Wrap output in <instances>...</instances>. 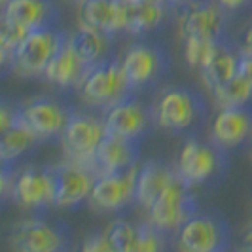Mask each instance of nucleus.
<instances>
[{
  "label": "nucleus",
  "instance_id": "nucleus-1",
  "mask_svg": "<svg viewBox=\"0 0 252 252\" xmlns=\"http://www.w3.org/2000/svg\"><path fill=\"white\" fill-rule=\"evenodd\" d=\"M78 97L91 108L106 110L124 97L131 95V89L127 86L126 74L122 68V61L108 59L104 63L89 66L88 72L78 84Z\"/></svg>",
  "mask_w": 252,
  "mask_h": 252
},
{
  "label": "nucleus",
  "instance_id": "nucleus-2",
  "mask_svg": "<svg viewBox=\"0 0 252 252\" xmlns=\"http://www.w3.org/2000/svg\"><path fill=\"white\" fill-rule=\"evenodd\" d=\"M197 213V203L191 186L178 177L167 186L158 201L148 209V224L167 235L178 233V229Z\"/></svg>",
  "mask_w": 252,
  "mask_h": 252
},
{
  "label": "nucleus",
  "instance_id": "nucleus-3",
  "mask_svg": "<svg viewBox=\"0 0 252 252\" xmlns=\"http://www.w3.org/2000/svg\"><path fill=\"white\" fill-rule=\"evenodd\" d=\"M66 40L68 36L57 31L55 27L31 31L15 51L12 70L17 76H25V78L44 76L50 61L63 48Z\"/></svg>",
  "mask_w": 252,
  "mask_h": 252
},
{
  "label": "nucleus",
  "instance_id": "nucleus-4",
  "mask_svg": "<svg viewBox=\"0 0 252 252\" xmlns=\"http://www.w3.org/2000/svg\"><path fill=\"white\" fill-rule=\"evenodd\" d=\"M201 99L186 88H169L154 106L156 127L171 133H186L199 126L203 118Z\"/></svg>",
  "mask_w": 252,
  "mask_h": 252
},
{
  "label": "nucleus",
  "instance_id": "nucleus-5",
  "mask_svg": "<svg viewBox=\"0 0 252 252\" xmlns=\"http://www.w3.org/2000/svg\"><path fill=\"white\" fill-rule=\"evenodd\" d=\"M120 61L131 93L156 86L169 68L167 51L150 42H135L127 48Z\"/></svg>",
  "mask_w": 252,
  "mask_h": 252
},
{
  "label": "nucleus",
  "instance_id": "nucleus-6",
  "mask_svg": "<svg viewBox=\"0 0 252 252\" xmlns=\"http://www.w3.org/2000/svg\"><path fill=\"white\" fill-rule=\"evenodd\" d=\"M227 12L216 0H186L178 12V29L182 38L224 40Z\"/></svg>",
  "mask_w": 252,
  "mask_h": 252
},
{
  "label": "nucleus",
  "instance_id": "nucleus-7",
  "mask_svg": "<svg viewBox=\"0 0 252 252\" xmlns=\"http://www.w3.org/2000/svg\"><path fill=\"white\" fill-rule=\"evenodd\" d=\"M102 120L106 127V135L137 140V142L150 131L152 126H156L154 108H148L144 102H140L135 97V93L127 95L110 108H106L102 114Z\"/></svg>",
  "mask_w": 252,
  "mask_h": 252
},
{
  "label": "nucleus",
  "instance_id": "nucleus-8",
  "mask_svg": "<svg viewBox=\"0 0 252 252\" xmlns=\"http://www.w3.org/2000/svg\"><path fill=\"white\" fill-rule=\"evenodd\" d=\"M139 169L140 163H137L122 173L97 177L89 195V205L101 213H120L137 203Z\"/></svg>",
  "mask_w": 252,
  "mask_h": 252
},
{
  "label": "nucleus",
  "instance_id": "nucleus-9",
  "mask_svg": "<svg viewBox=\"0 0 252 252\" xmlns=\"http://www.w3.org/2000/svg\"><path fill=\"white\" fill-rule=\"evenodd\" d=\"M104 137H106V127L102 118L91 116V114L72 112L61 135V142L68 159L88 167Z\"/></svg>",
  "mask_w": 252,
  "mask_h": 252
},
{
  "label": "nucleus",
  "instance_id": "nucleus-10",
  "mask_svg": "<svg viewBox=\"0 0 252 252\" xmlns=\"http://www.w3.org/2000/svg\"><path fill=\"white\" fill-rule=\"evenodd\" d=\"M8 241L12 249L21 252H57L68 247V233L61 224L29 218L12 227Z\"/></svg>",
  "mask_w": 252,
  "mask_h": 252
},
{
  "label": "nucleus",
  "instance_id": "nucleus-11",
  "mask_svg": "<svg viewBox=\"0 0 252 252\" xmlns=\"http://www.w3.org/2000/svg\"><path fill=\"white\" fill-rule=\"evenodd\" d=\"M222 163L224 152L218 146L213 142L205 144L197 139H189L178 154L177 175L193 188L213 180L220 173Z\"/></svg>",
  "mask_w": 252,
  "mask_h": 252
},
{
  "label": "nucleus",
  "instance_id": "nucleus-12",
  "mask_svg": "<svg viewBox=\"0 0 252 252\" xmlns=\"http://www.w3.org/2000/svg\"><path fill=\"white\" fill-rule=\"evenodd\" d=\"M70 116L72 110L50 97H38L19 104V124L27 126L42 140L61 137Z\"/></svg>",
  "mask_w": 252,
  "mask_h": 252
},
{
  "label": "nucleus",
  "instance_id": "nucleus-13",
  "mask_svg": "<svg viewBox=\"0 0 252 252\" xmlns=\"http://www.w3.org/2000/svg\"><path fill=\"white\" fill-rule=\"evenodd\" d=\"M55 178V195L53 207L55 209H74L80 203L89 201L91 189L97 177L89 171L86 165L66 159L64 163L53 167Z\"/></svg>",
  "mask_w": 252,
  "mask_h": 252
},
{
  "label": "nucleus",
  "instance_id": "nucleus-14",
  "mask_svg": "<svg viewBox=\"0 0 252 252\" xmlns=\"http://www.w3.org/2000/svg\"><path fill=\"white\" fill-rule=\"evenodd\" d=\"M53 195H55L53 169L25 167L15 173L12 199L21 209L38 211V209L53 207Z\"/></svg>",
  "mask_w": 252,
  "mask_h": 252
},
{
  "label": "nucleus",
  "instance_id": "nucleus-15",
  "mask_svg": "<svg viewBox=\"0 0 252 252\" xmlns=\"http://www.w3.org/2000/svg\"><path fill=\"white\" fill-rule=\"evenodd\" d=\"M178 247L186 252H216L227 247V229L211 215H195L178 229Z\"/></svg>",
  "mask_w": 252,
  "mask_h": 252
},
{
  "label": "nucleus",
  "instance_id": "nucleus-16",
  "mask_svg": "<svg viewBox=\"0 0 252 252\" xmlns=\"http://www.w3.org/2000/svg\"><path fill=\"white\" fill-rule=\"evenodd\" d=\"M252 139V108L247 106H229L220 108L213 120L211 142L222 152L235 150Z\"/></svg>",
  "mask_w": 252,
  "mask_h": 252
},
{
  "label": "nucleus",
  "instance_id": "nucleus-17",
  "mask_svg": "<svg viewBox=\"0 0 252 252\" xmlns=\"http://www.w3.org/2000/svg\"><path fill=\"white\" fill-rule=\"evenodd\" d=\"M139 163V142L127 140L122 137L106 135L99 148L95 150L88 169L95 177L102 175H114L127 171L129 167Z\"/></svg>",
  "mask_w": 252,
  "mask_h": 252
},
{
  "label": "nucleus",
  "instance_id": "nucleus-18",
  "mask_svg": "<svg viewBox=\"0 0 252 252\" xmlns=\"http://www.w3.org/2000/svg\"><path fill=\"white\" fill-rule=\"evenodd\" d=\"M78 25L108 34L126 32V0H82L78 2Z\"/></svg>",
  "mask_w": 252,
  "mask_h": 252
},
{
  "label": "nucleus",
  "instance_id": "nucleus-19",
  "mask_svg": "<svg viewBox=\"0 0 252 252\" xmlns=\"http://www.w3.org/2000/svg\"><path fill=\"white\" fill-rule=\"evenodd\" d=\"M2 12V19L27 31H36L44 27H55L57 10L53 0H8Z\"/></svg>",
  "mask_w": 252,
  "mask_h": 252
},
{
  "label": "nucleus",
  "instance_id": "nucleus-20",
  "mask_svg": "<svg viewBox=\"0 0 252 252\" xmlns=\"http://www.w3.org/2000/svg\"><path fill=\"white\" fill-rule=\"evenodd\" d=\"M88 68L89 66L80 59V55L72 48L70 40H66L63 48L57 51V55L50 61L46 72H44V78L51 86L68 91V89L78 88L80 80L88 72Z\"/></svg>",
  "mask_w": 252,
  "mask_h": 252
},
{
  "label": "nucleus",
  "instance_id": "nucleus-21",
  "mask_svg": "<svg viewBox=\"0 0 252 252\" xmlns=\"http://www.w3.org/2000/svg\"><path fill=\"white\" fill-rule=\"evenodd\" d=\"M175 178H177V169L161 161L142 163L137 178V203L144 211H148Z\"/></svg>",
  "mask_w": 252,
  "mask_h": 252
},
{
  "label": "nucleus",
  "instance_id": "nucleus-22",
  "mask_svg": "<svg viewBox=\"0 0 252 252\" xmlns=\"http://www.w3.org/2000/svg\"><path fill=\"white\" fill-rule=\"evenodd\" d=\"M72 48L80 55V59L88 66H95L99 63H104L112 53V34L102 32L97 29H89V27H80L74 34L68 36Z\"/></svg>",
  "mask_w": 252,
  "mask_h": 252
},
{
  "label": "nucleus",
  "instance_id": "nucleus-23",
  "mask_svg": "<svg viewBox=\"0 0 252 252\" xmlns=\"http://www.w3.org/2000/svg\"><path fill=\"white\" fill-rule=\"evenodd\" d=\"M167 4L126 0V32L146 36L165 23Z\"/></svg>",
  "mask_w": 252,
  "mask_h": 252
},
{
  "label": "nucleus",
  "instance_id": "nucleus-24",
  "mask_svg": "<svg viewBox=\"0 0 252 252\" xmlns=\"http://www.w3.org/2000/svg\"><path fill=\"white\" fill-rule=\"evenodd\" d=\"M239 61L241 51L231 50L226 40H222L213 53V57L209 59V63L199 70L201 80L209 88V91H213L218 86H224L226 82L233 80L239 74Z\"/></svg>",
  "mask_w": 252,
  "mask_h": 252
},
{
  "label": "nucleus",
  "instance_id": "nucleus-25",
  "mask_svg": "<svg viewBox=\"0 0 252 252\" xmlns=\"http://www.w3.org/2000/svg\"><path fill=\"white\" fill-rule=\"evenodd\" d=\"M38 142H42V139L23 124L10 127L8 131L2 133V140H0L2 165H12L15 161H19L25 154H29L36 146Z\"/></svg>",
  "mask_w": 252,
  "mask_h": 252
},
{
  "label": "nucleus",
  "instance_id": "nucleus-26",
  "mask_svg": "<svg viewBox=\"0 0 252 252\" xmlns=\"http://www.w3.org/2000/svg\"><path fill=\"white\" fill-rule=\"evenodd\" d=\"M211 95L218 104V108L247 106L252 102V86L243 76L237 74L233 80L226 82L224 86H218L213 89Z\"/></svg>",
  "mask_w": 252,
  "mask_h": 252
},
{
  "label": "nucleus",
  "instance_id": "nucleus-27",
  "mask_svg": "<svg viewBox=\"0 0 252 252\" xmlns=\"http://www.w3.org/2000/svg\"><path fill=\"white\" fill-rule=\"evenodd\" d=\"M104 233L110 241L114 252H137L140 241V226L131 224L127 220H114Z\"/></svg>",
  "mask_w": 252,
  "mask_h": 252
},
{
  "label": "nucleus",
  "instance_id": "nucleus-28",
  "mask_svg": "<svg viewBox=\"0 0 252 252\" xmlns=\"http://www.w3.org/2000/svg\"><path fill=\"white\" fill-rule=\"evenodd\" d=\"M182 40H184L186 63L197 72L209 63V59L213 57L218 44L222 42V40H207V38H182Z\"/></svg>",
  "mask_w": 252,
  "mask_h": 252
},
{
  "label": "nucleus",
  "instance_id": "nucleus-29",
  "mask_svg": "<svg viewBox=\"0 0 252 252\" xmlns=\"http://www.w3.org/2000/svg\"><path fill=\"white\" fill-rule=\"evenodd\" d=\"M31 31H27L23 27L4 21L2 19V34H0V53H2V64L8 68L13 64L15 51L21 46V42L27 38Z\"/></svg>",
  "mask_w": 252,
  "mask_h": 252
},
{
  "label": "nucleus",
  "instance_id": "nucleus-30",
  "mask_svg": "<svg viewBox=\"0 0 252 252\" xmlns=\"http://www.w3.org/2000/svg\"><path fill=\"white\" fill-rule=\"evenodd\" d=\"M167 233L156 229L154 226L146 224V226H140V241L137 252H158L163 251L167 247Z\"/></svg>",
  "mask_w": 252,
  "mask_h": 252
},
{
  "label": "nucleus",
  "instance_id": "nucleus-31",
  "mask_svg": "<svg viewBox=\"0 0 252 252\" xmlns=\"http://www.w3.org/2000/svg\"><path fill=\"white\" fill-rule=\"evenodd\" d=\"M82 251L84 252H114L110 241L106 237V233H93L89 235L88 239L84 241L82 245Z\"/></svg>",
  "mask_w": 252,
  "mask_h": 252
},
{
  "label": "nucleus",
  "instance_id": "nucleus-32",
  "mask_svg": "<svg viewBox=\"0 0 252 252\" xmlns=\"http://www.w3.org/2000/svg\"><path fill=\"white\" fill-rule=\"evenodd\" d=\"M19 124V106H12L8 102H2V108H0V129L2 133L8 131L10 127L17 126Z\"/></svg>",
  "mask_w": 252,
  "mask_h": 252
},
{
  "label": "nucleus",
  "instance_id": "nucleus-33",
  "mask_svg": "<svg viewBox=\"0 0 252 252\" xmlns=\"http://www.w3.org/2000/svg\"><path fill=\"white\" fill-rule=\"evenodd\" d=\"M227 13H235V12H241V10H245V8H249L252 4V0H216Z\"/></svg>",
  "mask_w": 252,
  "mask_h": 252
},
{
  "label": "nucleus",
  "instance_id": "nucleus-34",
  "mask_svg": "<svg viewBox=\"0 0 252 252\" xmlns=\"http://www.w3.org/2000/svg\"><path fill=\"white\" fill-rule=\"evenodd\" d=\"M239 76H243L252 86V55H249V53H241Z\"/></svg>",
  "mask_w": 252,
  "mask_h": 252
},
{
  "label": "nucleus",
  "instance_id": "nucleus-35",
  "mask_svg": "<svg viewBox=\"0 0 252 252\" xmlns=\"http://www.w3.org/2000/svg\"><path fill=\"white\" fill-rule=\"evenodd\" d=\"M243 249H247V251L252 252V227H249L247 233L243 235Z\"/></svg>",
  "mask_w": 252,
  "mask_h": 252
},
{
  "label": "nucleus",
  "instance_id": "nucleus-36",
  "mask_svg": "<svg viewBox=\"0 0 252 252\" xmlns=\"http://www.w3.org/2000/svg\"><path fill=\"white\" fill-rule=\"evenodd\" d=\"M139 2H158V4H173V0H139Z\"/></svg>",
  "mask_w": 252,
  "mask_h": 252
},
{
  "label": "nucleus",
  "instance_id": "nucleus-37",
  "mask_svg": "<svg viewBox=\"0 0 252 252\" xmlns=\"http://www.w3.org/2000/svg\"><path fill=\"white\" fill-rule=\"evenodd\" d=\"M182 2H186V0H173V4H182Z\"/></svg>",
  "mask_w": 252,
  "mask_h": 252
},
{
  "label": "nucleus",
  "instance_id": "nucleus-38",
  "mask_svg": "<svg viewBox=\"0 0 252 252\" xmlns=\"http://www.w3.org/2000/svg\"><path fill=\"white\" fill-rule=\"evenodd\" d=\"M74 2H76V4H78V2H82V0H74Z\"/></svg>",
  "mask_w": 252,
  "mask_h": 252
}]
</instances>
